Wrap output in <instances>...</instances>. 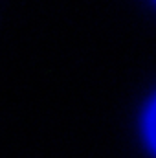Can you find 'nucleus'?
<instances>
[{"label":"nucleus","mask_w":156,"mask_h":158,"mask_svg":"<svg viewBox=\"0 0 156 158\" xmlns=\"http://www.w3.org/2000/svg\"><path fill=\"white\" fill-rule=\"evenodd\" d=\"M147 134H149L151 143L156 149V101L153 103V107H151V110L147 114Z\"/></svg>","instance_id":"nucleus-1"}]
</instances>
